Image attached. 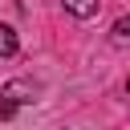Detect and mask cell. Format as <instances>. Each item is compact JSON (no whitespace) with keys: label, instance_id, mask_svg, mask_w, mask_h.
I'll return each instance as SVG.
<instances>
[{"label":"cell","instance_id":"1","mask_svg":"<svg viewBox=\"0 0 130 130\" xmlns=\"http://www.w3.org/2000/svg\"><path fill=\"white\" fill-rule=\"evenodd\" d=\"M37 93H41V81H28V77H16V81H8V85H4V98H8L12 106L37 102Z\"/></svg>","mask_w":130,"mask_h":130},{"label":"cell","instance_id":"2","mask_svg":"<svg viewBox=\"0 0 130 130\" xmlns=\"http://www.w3.org/2000/svg\"><path fill=\"white\" fill-rule=\"evenodd\" d=\"M61 8H65V12H73L77 20H93V16H98V8H102V0H61Z\"/></svg>","mask_w":130,"mask_h":130},{"label":"cell","instance_id":"3","mask_svg":"<svg viewBox=\"0 0 130 130\" xmlns=\"http://www.w3.org/2000/svg\"><path fill=\"white\" fill-rule=\"evenodd\" d=\"M16 49H20V41H16V28L0 20V57H12Z\"/></svg>","mask_w":130,"mask_h":130},{"label":"cell","instance_id":"4","mask_svg":"<svg viewBox=\"0 0 130 130\" xmlns=\"http://www.w3.org/2000/svg\"><path fill=\"white\" fill-rule=\"evenodd\" d=\"M110 32H114V41H130V12H126V16H118Z\"/></svg>","mask_w":130,"mask_h":130},{"label":"cell","instance_id":"5","mask_svg":"<svg viewBox=\"0 0 130 130\" xmlns=\"http://www.w3.org/2000/svg\"><path fill=\"white\" fill-rule=\"evenodd\" d=\"M12 110H16V106H12L8 98H4V102H0V118H12Z\"/></svg>","mask_w":130,"mask_h":130},{"label":"cell","instance_id":"6","mask_svg":"<svg viewBox=\"0 0 130 130\" xmlns=\"http://www.w3.org/2000/svg\"><path fill=\"white\" fill-rule=\"evenodd\" d=\"M126 93H130V81H126Z\"/></svg>","mask_w":130,"mask_h":130}]
</instances>
